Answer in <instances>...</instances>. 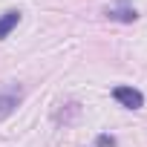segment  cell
Here are the masks:
<instances>
[{
    "instance_id": "cell-1",
    "label": "cell",
    "mask_w": 147,
    "mask_h": 147,
    "mask_svg": "<svg viewBox=\"0 0 147 147\" xmlns=\"http://www.w3.org/2000/svg\"><path fill=\"white\" fill-rule=\"evenodd\" d=\"M113 98L124 107V110H141L144 107V95L136 90V87H127V84H118L113 90Z\"/></svg>"
},
{
    "instance_id": "cell-2",
    "label": "cell",
    "mask_w": 147,
    "mask_h": 147,
    "mask_svg": "<svg viewBox=\"0 0 147 147\" xmlns=\"http://www.w3.org/2000/svg\"><path fill=\"white\" fill-rule=\"evenodd\" d=\"M20 107V90H6L0 92V118H9Z\"/></svg>"
},
{
    "instance_id": "cell-3",
    "label": "cell",
    "mask_w": 147,
    "mask_h": 147,
    "mask_svg": "<svg viewBox=\"0 0 147 147\" xmlns=\"http://www.w3.org/2000/svg\"><path fill=\"white\" fill-rule=\"evenodd\" d=\"M18 23H20V12H18V9H9V12L0 15V40H6V38L18 29Z\"/></svg>"
},
{
    "instance_id": "cell-4",
    "label": "cell",
    "mask_w": 147,
    "mask_h": 147,
    "mask_svg": "<svg viewBox=\"0 0 147 147\" xmlns=\"http://www.w3.org/2000/svg\"><path fill=\"white\" fill-rule=\"evenodd\" d=\"M104 15H107L110 20H118V23H133V20L138 18V12L130 9V6H124V9H107Z\"/></svg>"
},
{
    "instance_id": "cell-5",
    "label": "cell",
    "mask_w": 147,
    "mask_h": 147,
    "mask_svg": "<svg viewBox=\"0 0 147 147\" xmlns=\"http://www.w3.org/2000/svg\"><path fill=\"white\" fill-rule=\"evenodd\" d=\"M78 115H81V104H78V101H72V104H66L61 113H55V121H58V124H61V121L69 124V121H75Z\"/></svg>"
},
{
    "instance_id": "cell-6",
    "label": "cell",
    "mask_w": 147,
    "mask_h": 147,
    "mask_svg": "<svg viewBox=\"0 0 147 147\" xmlns=\"http://www.w3.org/2000/svg\"><path fill=\"white\" fill-rule=\"evenodd\" d=\"M95 147H115V138L110 133H98L95 136Z\"/></svg>"
}]
</instances>
